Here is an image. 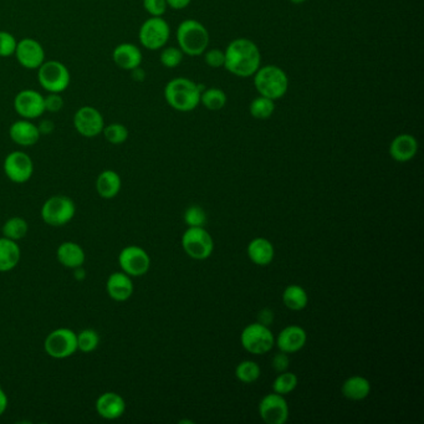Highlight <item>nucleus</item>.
<instances>
[{
    "label": "nucleus",
    "instance_id": "nucleus-1",
    "mask_svg": "<svg viewBox=\"0 0 424 424\" xmlns=\"http://www.w3.org/2000/svg\"><path fill=\"white\" fill-rule=\"evenodd\" d=\"M224 69L237 77H252L261 67V53L253 40L238 38L226 46Z\"/></svg>",
    "mask_w": 424,
    "mask_h": 424
},
{
    "label": "nucleus",
    "instance_id": "nucleus-2",
    "mask_svg": "<svg viewBox=\"0 0 424 424\" xmlns=\"http://www.w3.org/2000/svg\"><path fill=\"white\" fill-rule=\"evenodd\" d=\"M204 88L187 77H175L165 88V102L178 112H191L200 105Z\"/></svg>",
    "mask_w": 424,
    "mask_h": 424
},
{
    "label": "nucleus",
    "instance_id": "nucleus-3",
    "mask_svg": "<svg viewBox=\"0 0 424 424\" xmlns=\"http://www.w3.org/2000/svg\"><path fill=\"white\" fill-rule=\"evenodd\" d=\"M177 41L184 55H203L210 46V32L198 20L186 19L178 25Z\"/></svg>",
    "mask_w": 424,
    "mask_h": 424
},
{
    "label": "nucleus",
    "instance_id": "nucleus-4",
    "mask_svg": "<svg viewBox=\"0 0 424 424\" xmlns=\"http://www.w3.org/2000/svg\"><path fill=\"white\" fill-rule=\"evenodd\" d=\"M253 78L258 94L274 101L285 96L289 90L287 72L276 65L260 67L254 74Z\"/></svg>",
    "mask_w": 424,
    "mask_h": 424
},
{
    "label": "nucleus",
    "instance_id": "nucleus-5",
    "mask_svg": "<svg viewBox=\"0 0 424 424\" xmlns=\"http://www.w3.org/2000/svg\"><path fill=\"white\" fill-rule=\"evenodd\" d=\"M40 86L49 94H62L71 83L70 71L61 61H44L38 69Z\"/></svg>",
    "mask_w": 424,
    "mask_h": 424
},
{
    "label": "nucleus",
    "instance_id": "nucleus-6",
    "mask_svg": "<svg viewBox=\"0 0 424 424\" xmlns=\"http://www.w3.org/2000/svg\"><path fill=\"white\" fill-rule=\"evenodd\" d=\"M171 38V27L162 17H151L141 25L138 40L144 49L156 51L165 48Z\"/></svg>",
    "mask_w": 424,
    "mask_h": 424
},
{
    "label": "nucleus",
    "instance_id": "nucleus-7",
    "mask_svg": "<svg viewBox=\"0 0 424 424\" xmlns=\"http://www.w3.org/2000/svg\"><path fill=\"white\" fill-rule=\"evenodd\" d=\"M182 247L192 259L204 260L213 253L214 242L203 226H189L183 234Z\"/></svg>",
    "mask_w": 424,
    "mask_h": 424
},
{
    "label": "nucleus",
    "instance_id": "nucleus-8",
    "mask_svg": "<svg viewBox=\"0 0 424 424\" xmlns=\"http://www.w3.org/2000/svg\"><path fill=\"white\" fill-rule=\"evenodd\" d=\"M76 213V207L67 196H55L45 202L41 208L43 221L51 226H67Z\"/></svg>",
    "mask_w": 424,
    "mask_h": 424
},
{
    "label": "nucleus",
    "instance_id": "nucleus-9",
    "mask_svg": "<svg viewBox=\"0 0 424 424\" xmlns=\"http://www.w3.org/2000/svg\"><path fill=\"white\" fill-rule=\"evenodd\" d=\"M240 342L248 353L253 355H264L274 347L275 338L268 326L257 322L250 324L242 330Z\"/></svg>",
    "mask_w": 424,
    "mask_h": 424
},
{
    "label": "nucleus",
    "instance_id": "nucleus-10",
    "mask_svg": "<svg viewBox=\"0 0 424 424\" xmlns=\"http://www.w3.org/2000/svg\"><path fill=\"white\" fill-rule=\"evenodd\" d=\"M45 353L50 357L64 360L77 351V334L67 327L50 332L44 342Z\"/></svg>",
    "mask_w": 424,
    "mask_h": 424
},
{
    "label": "nucleus",
    "instance_id": "nucleus-11",
    "mask_svg": "<svg viewBox=\"0 0 424 424\" xmlns=\"http://www.w3.org/2000/svg\"><path fill=\"white\" fill-rule=\"evenodd\" d=\"M74 126L83 137L94 138L104 131L105 120L97 109L93 106H83L74 115Z\"/></svg>",
    "mask_w": 424,
    "mask_h": 424
},
{
    "label": "nucleus",
    "instance_id": "nucleus-12",
    "mask_svg": "<svg viewBox=\"0 0 424 424\" xmlns=\"http://www.w3.org/2000/svg\"><path fill=\"white\" fill-rule=\"evenodd\" d=\"M4 173L11 182L22 184L28 182L34 173L33 160L29 154L22 151H14L8 154L4 160Z\"/></svg>",
    "mask_w": 424,
    "mask_h": 424
},
{
    "label": "nucleus",
    "instance_id": "nucleus-13",
    "mask_svg": "<svg viewBox=\"0 0 424 424\" xmlns=\"http://www.w3.org/2000/svg\"><path fill=\"white\" fill-rule=\"evenodd\" d=\"M118 264L127 275L142 276L149 271L151 259L146 250L136 245H130L122 249L118 255Z\"/></svg>",
    "mask_w": 424,
    "mask_h": 424
},
{
    "label": "nucleus",
    "instance_id": "nucleus-14",
    "mask_svg": "<svg viewBox=\"0 0 424 424\" xmlns=\"http://www.w3.org/2000/svg\"><path fill=\"white\" fill-rule=\"evenodd\" d=\"M14 109L24 120H35L44 115L45 97L35 90H22L14 99Z\"/></svg>",
    "mask_w": 424,
    "mask_h": 424
},
{
    "label": "nucleus",
    "instance_id": "nucleus-15",
    "mask_svg": "<svg viewBox=\"0 0 424 424\" xmlns=\"http://www.w3.org/2000/svg\"><path fill=\"white\" fill-rule=\"evenodd\" d=\"M259 414L265 423L284 424L289 418L287 399L279 393H270L259 403Z\"/></svg>",
    "mask_w": 424,
    "mask_h": 424
},
{
    "label": "nucleus",
    "instance_id": "nucleus-16",
    "mask_svg": "<svg viewBox=\"0 0 424 424\" xmlns=\"http://www.w3.org/2000/svg\"><path fill=\"white\" fill-rule=\"evenodd\" d=\"M14 55L17 57L18 62L28 70H38L45 61L43 45L32 38H25L18 41Z\"/></svg>",
    "mask_w": 424,
    "mask_h": 424
},
{
    "label": "nucleus",
    "instance_id": "nucleus-17",
    "mask_svg": "<svg viewBox=\"0 0 424 424\" xmlns=\"http://www.w3.org/2000/svg\"><path fill=\"white\" fill-rule=\"evenodd\" d=\"M112 59L115 61L116 65L122 70L133 71L141 67L144 55L137 45L122 43L116 46L112 53Z\"/></svg>",
    "mask_w": 424,
    "mask_h": 424
},
{
    "label": "nucleus",
    "instance_id": "nucleus-18",
    "mask_svg": "<svg viewBox=\"0 0 424 424\" xmlns=\"http://www.w3.org/2000/svg\"><path fill=\"white\" fill-rule=\"evenodd\" d=\"M418 152V141L409 133H401L392 139L390 144V156L397 162H408L413 160Z\"/></svg>",
    "mask_w": 424,
    "mask_h": 424
},
{
    "label": "nucleus",
    "instance_id": "nucleus-19",
    "mask_svg": "<svg viewBox=\"0 0 424 424\" xmlns=\"http://www.w3.org/2000/svg\"><path fill=\"white\" fill-rule=\"evenodd\" d=\"M308 340L306 331L303 327L290 325L281 330L276 338V345L281 353H294L300 351Z\"/></svg>",
    "mask_w": 424,
    "mask_h": 424
},
{
    "label": "nucleus",
    "instance_id": "nucleus-20",
    "mask_svg": "<svg viewBox=\"0 0 424 424\" xmlns=\"http://www.w3.org/2000/svg\"><path fill=\"white\" fill-rule=\"evenodd\" d=\"M9 136L14 144L22 146V147H30V146L38 144L41 133L35 123L30 120L22 118L11 125L9 128Z\"/></svg>",
    "mask_w": 424,
    "mask_h": 424
},
{
    "label": "nucleus",
    "instance_id": "nucleus-21",
    "mask_svg": "<svg viewBox=\"0 0 424 424\" xmlns=\"http://www.w3.org/2000/svg\"><path fill=\"white\" fill-rule=\"evenodd\" d=\"M96 411L100 417L114 420L123 416L126 411V402L115 392H106L97 398Z\"/></svg>",
    "mask_w": 424,
    "mask_h": 424
},
{
    "label": "nucleus",
    "instance_id": "nucleus-22",
    "mask_svg": "<svg viewBox=\"0 0 424 424\" xmlns=\"http://www.w3.org/2000/svg\"><path fill=\"white\" fill-rule=\"evenodd\" d=\"M106 292L112 300L115 301H126L132 296L133 282L131 276L127 275L123 271L114 273L106 282Z\"/></svg>",
    "mask_w": 424,
    "mask_h": 424
},
{
    "label": "nucleus",
    "instance_id": "nucleus-23",
    "mask_svg": "<svg viewBox=\"0 0 424 424\" xmlns=\"http://www.w3.org/2000/svg\"><path fill=\"white\" fill-rule=\"evenodd\" d=\"M56 258L65 268L76 269L85 263V252L77 242H65L57 248Z\"/></svg>",
    "mask_w": 424,
    "mask_h": 424
},
{
    "label": "nucleus",
    "instance_id": "nucleus-24",
    "mask_svg": "<svg viewBox=\"0 0 424 424\" xmlns=\"http://www.w3.org/2000/svg\"><path fill=\"white\" fill-rule=\"evenodd\" d=\"M248 255L254 264L259 266L269 265L275 255L273 244L265 238H255L249 242Z\"/></svg>",
    "mask_w": 424,
    "mask_h": 424
},
{
    "label": "nucleus",
    "instance_id": "nucleus-25",
    "mask_svg": "<svg viewBox=\"0 0 424 424\" xmlns=\"http://www.w3.org/2000/svg\"><path fill=\"white\" fill-rule=\"evenodd\" d=\"M121 177L115 171L101 172L96 179V191L101 198L112 199L121 191Z\"/></svg>",
    "mask_w": 424,
    "mask_h": 424
},
{
    "label": "nucleus",
    "instance_id": "nucleus-26",
    "mask_svg": "<svg viewBox=\"0 0 424 424\" xmlns=\"http://www.w3.org/2000/svg\"><path fill=\"white\" fill-rule=\"evenodd\" d=\"M22 258V252L17 242L0 238V273L14 269Z\"/></svg>",
    "mask_w": 424,
    "mask_h": 424
},
{
    "label": "nucleus",
    "instance_id": "nucleus-27",
    "mask_svg": "<svg viewBox=\"0 0 424 424\" xmlns=\"http://www.w3.org/2000/svg\"><path fill=\"white\" fill-rule=\"evenodd\" d=\"M341 392L350 401H362L371 392V383L362 376H353L343 382Z\"/></svg>",
    "mask_w": 424,
    "mask_h": 424
},
{
    "label": "nucleus",
    "instance_id": "nucleus-28",
    "mask_svg": "<svg viewBox=\"0 0 424 424\" xmlns=\"http://www.w3.org/2000/svg\"><path fill=\"white\" fill-rule=\"evenodd\" d=\"M282 301L287 308L300 311L308 306V294L300 285H289L282 294Z\"/></svg>",
    "mask_w": 424,
    "mask_h": 424
},
{
    "label": "nucleus",
    "instance_id": "nucleus-29",
    "mask_svg": "<svg viewBox=\"0 0 424 424\" xmlns=\"http://www.w3.org/2000/svg\"><path fill=\"white\" fill-rule=\"evenodd\" d=\"M226 93L219 88H204L200 94V105H203L207 110L221 111L226 105Z\"/></svg>",
    "mask_w": 424,
    "mask_h": 424
},
{
    "label": "nucleus",
    "instance_id": "nucleus-30",
    "mask_svg": "<svg viewBox=\"0 0 424 424\" xmlns=\"http://www.w3.org/2000/svg\"><path fill=\"white\" fill-rule=\"evenodd\" d=\"M249 112L257 120H268L275 112V101L259 95L250 102Z\"/></svg>",
    "mask_w": 424,
    "mask_h": 424
},
{
    "label": "nucleus",
    "instance_id": "nucleus-31",
    "mask_svg": "<svg viewBox=\"0 0 424 424\" xmlns=\"http://www.w3.org/2000/svg\"><path fill=\"white\" fill-rule=\"evenodd\" d=\"M29 226L25 219L20 217H13L3 226V237L11 239L14 242L20 240L28 234Z\"/></svg>",
    "mask_w": 424,
    "mask_h": 424
},
{
    "label": "nucleus",
    "instance_id": "nucleus-32",
    "mask_svg": "<svg viewBox=\"0 0 424 424\" xmlns=\"http://www.w3.org/2000/svg\"><path fill=\"white\" fill-rule=\"evenodd\" d=\"M235 376L242 383H253L260 377L259 364L254 361H242L235 369Z\"/></svg>",
    "mask_w": 424,
    "mask_h": 424
},
{
    "label": "nucleus",
    "instance_id": "nucleus-33",
    "mask_svg": "<svg viewBox=\"0 0 424 424\" xmlns=\"http://www.w3.org/2000/svg\"><path fill=\"white\" fill-rule=\"evenodd\" d=\"M99 334L93 329H86L77 334V350L83 353H90L99 347Z\"/></svg>",
    "mask_w": 424,
    "mask_h": 424
},
{
    "label": "nucleus",
    "instance_id": "nucleus-34",
    "mask_svg": "<svg viewBox=\"0 0 424 424\" xmlns=\"http://www.w3.org/2000/svg\"><path fill=\"white\" fill-rule=\"evenodd\" d=\"M298 385V377L292 372H281L280 375L276 377L274 383H273V390L275 393H279L281 396H285L292 393Z\"/></svg>",
    "mask_w": 424,
    "mask_h": 424
},
{
    "label": "nucleus",
    "instance_id": "nucleus-35",
    "mask_svg": "<svg viewBox=\"0 0 424 424\" xmlns=\"http://www.w3.org/2000/svg\"><path fill=\"white\" fill-rule=\"evenodd\" d=\"M104 136L106 141L111 144H125L128 138V130L125 125L122 123H111L109 126L104 127Z\"/></svg>",
    "mask_w": 424,
    "mask_h": 424
},
{
    "label": "nucleus",
    "instance_id": "nucleus-36",
    "mask_svg": "<svg viewBox=\"0 0 424 424\" xmlns=\"http://www.w3.org/2000/svg\"><path fill=\"white\" fill-rule=\"evenodd\" d=\"M183 56H184V54H183L182 50L179 49V48H175V46L163 48V50L160 51V64L163 67H167V69H175V67L181 65V62L183 61Z\"/></svg>",
    "mask_w": 424,
    "mask_h": 424
},
{
    "label": "nucleus",
    "instance_id": "nucleus-37",
    "mask_svg": "<svg viewBox=\"0 0 424 424\" xmlns=\"http://www.w3.org/2000/svg\"><path fill=\"white\" fill-rule=\"evenodd\" d=\"M184 221L188 226H204L207 223V214L198 205H192L184 213Z\"/></svg>",
    "mask_w": 424,
    "mask_h": 424
},
{
    "label": "nucleus",
    "instance_id": "nucleus-38",
    "mask_svg": "<svg viewBox=\"0 0 424 424\" xmlns=\"http://www.w3.org/2000/svg\"><path fill=\"white\" fill-rule=\"evenodd\" d=\"M18 41L14 35L8 32H0V57H9L15 54Z\"/></svg>",
    "mask_w": 424,
    "mask_h": 424
},
{
    "label": "nucleus",
    "instance_id": "nucleus-39",
    "mask_svg": "<svg viewBox=\"0 0 424 424\" xmlns=\"http://www.w3.org/2000/svg\"><path fill=\"white\" fill-rule=\"evenodd\" d=\"M204 55V62L212 67V69H219L224 67V61H226V54L221 49L205 50Z\"/></svg>",
    "mask_w": 424,
    "mask_h": 424
},
{
    "label": "nucleus",
    "instance_id": "nucleus-40",
    "mask_svg": "<svg viewBox=\"0 0 424 424\" xmlns=\"http://www.w3.org/2000/svg\"><path fill=\"white\" fill-rule=\"evenodd\" d=\"M144 8L151 17H163L168 6L165 0H144Z\"/></svg>",
    "mask_w": 424,
    "mask_h": 424
},
{
    "label": "nucleus",
    "instance_id": "nucleus-41",
    "mask_svg": "<svg viewBox=\"0 0 424 424\" xmlns=\"http://www.w3.org/2000/svg\"><path fill=\"white\" fill-rule=\"evenodd\" d=\"M61 94H49L45 97V111L49 112H59L64 106V101Z\"/></svg>",
    "mask_w": 424,
    "mask_h": 424
},
{
    "label": "nucleus",
    "instance_id": "nucleus-42",
    "mask_svg": "<svg viewBox=\"0 0 424 424\" xmlns=\"http://www.w3.org/2000/svg\"><path fill=\"white\" fill-rule=\"evenodd\" d=\"M273 369H275L276 372H285L289 369V364H290V360L287 357V353H280L275 355L273 357Z\"/></svg>",
    "mask_w": 424,
    "mask_h": 424
},
{
    "label": "nucleus",
    "instance_id": "nucleus-43",
    "mask_svg": "<svg viewBox=\"0 0 424 424\" xmlns=\"http://www.w3.org/2000/svg\"><path fill=\"white\" fill-rule=\"evenodd\" d=\"M167 6L175 9V11H182L184 8H187L192 0H165Z\"/></svg>",
    "mask_w": 424,
    "mask_h": 424
},
{
    "label": "nucleus",
    "instance_id": "nucleus-44",
    "mask_svg": "<svg viewBox=\"0 0 424 424\" xmlns=\"http://www.w3.org/2000/svg\"><path fill=\"white\" fill-rule=\"evenodd\" d=\"M273 319H274V316L269 308H265L259 314V324L261 325L269 326L273 322Z\"/></svg>",
    "mask_w": 424,
    "mask_h": 424
},
{
    "label": "nucleus",
    "instance_id": "nucleus-45",
    "mask_svg": "<svg viewBox=\"0 0 424 424\" xmlns=\"http://www.w3.org/2000/svg\"><path fill=\"white\" fill-rule=\"evenodd\" d=\"M38 127L41 135H48V133L53 132V130H54V125L49 120L41 122Z\"/></svg>",
    "mask_w": 424,
    "mask_h": 424
},
{
    "label": "nucleus",
    "instance_id": "nucleus-46",
    "mask_svg": "<svg viewBox=\"0 0 424 424\" xmlns=\"http://www.w3.org/2000/svg\"><path fill=\"white\" fill-rule=\"evenodd\" d=\"M8 407V396L4 390L0 387V416H3Z\"/></svg>",
    "mask_w": 424,
    "mask_h": 424
},
{
    "label": "nucleus",
    "instance_id": "nucleus-47",
    "mask_svg": "<svg viewBox=\"0 0 424 424\" xmlns=\"http://www.w3.org/2000/svg\"><path fill=\"white\" fill-rule=\"evenodd\" d=\"M292 4H303L305 1H308V0H290Z\"/></svg>",
    "mask_w": 424,
    "mask_h": 424
}]
</instances>
